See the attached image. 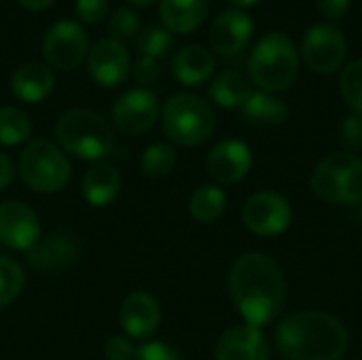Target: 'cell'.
I'll use <instances>...</instances> for the list:
<instances>
[{
	"label": "cell",
	"mask_w": 362,
	"mask_h": 360,
	"mask_svg": "<svg viewBox=\"0 0 362 360\" xmlns=\"http://www.w3.org/2000/svg\"><path fill=\"white\" fill-rule=\"evenodd\" d=\"M227 195L216 185H202L193 191L189 199V212L199 223H214L225 212Z\"/></svg>",
	"instance_id": "25"
},
{
	"label": "cell",
	"mask_w": 362,
	"mask_h": 360,
	"mask_svg": "<svg viewBox=\"0 0 362 360\" xmlns=\"http://www.w3.org/2000/svg\"><path fill=\"white\" fill-rule=\"evenodd\" d=\"M172 70L182 85H202L214 72V57L206 47L189 45L176 53Z\"/></svg>",
	"instance_id": "20"
},
{
	"label": "cell",
	"mask_w": 362,
	"mask_h": 360,
	"mask_svg": "<svg viewBox=\"0 0 362 360\" xmlns=\"http://www.w3.org/2000/svg\"><path fill=\"white\" fill-rule=\"evenodd\" d=\"M119 320L129 337L146 339L157 331L161 320V310L153 295L144 291H136L123 301L119 310Z\"/></svg>",
	"instance_id": "17"
},
{
	"label": "cell",
	"mask_w": 362,
	"mask_h": 360,
	"mask_svg": "<svg viewBox=\"0 0 362 360\" xmlns=\"http://www.w3.org/2000/svg\"><path fill=\"white\" fill-rule=\"evenodd\" d=\"M174 38L172 32L165 30L163 25H146L136 34V45L146 57H161L170 51Z\"/></svg>",
	"instance_id": "29"
},
{
	"label": "cell",
	"mask_w": 362,
	"mask_h": 360,
	"mask_svg": "<svg viewBox=\"0 0 362 360\" xmlns=\"http://www.w3.org/2000/svg\"><path fill=\"white\" fill-rule=\"evenodd\" d=\"M235 6H250V4H255V2H259V0H231Z\"/></svg>",
	"instance_id": "40"
},
{
	"label": "cell",
	"mask_w": 362,
	"mask_h": 360,
	"mask_svg": "<svg viewBox=\"0 0 362 360\" xmlns=\"http://www.w3.org/2000/svg\"><path fill=\"white\" fill-rule=\"evenodd\" d=\"M159 13L165 30L174 34H187L204 23L208 0H161Z\"/></svg>",
	"instance_id": "19"
},
{
	"label": "cell",
	"mask_w": 362,
	"mask_h": 360,
	"mask_svg": "<svg viewBox=\"0 0 362 360\" xmlns=\"http://www.w3.org/2000/svg\"><path fill=\"white\" fill-rule=\"evenodd\" d=\"M23 282H25L23 267L15 259L0 255V308L13 303L19 297Z\"/></svg>",
	"instance_id": "28"
},
{
	"label": "cell",
	"mask_w": 362,
	"mask_h": 360,
	"mask_svg": "<svg viewBox=\"0 0 362 360\" xmlns=\"http://www.w3.org/2000/svg\"><path fill=\"white\" fill-rule=\"evenodd\" d=\"M216 360H272V348L261 329L238 325L225 331L216 344Z\"/></svg>",
	"instance_id": "15"
},
{
	"label": "cell",
	"mask_w": 362,
	"mask_h": 360,
	"mask_svg": "<svg viewBox=\"0 0 362 360\" xmlns=\"http://www.w3.org/2000/svg\"><path fill=\"white\" fill-rule=\"evenodd\" d=\"M40 240L38 214L23 202L8 199L0 204V244L13 250H30Z\"/></svg>",
	"instance_id": "12"
},
{
	"label": "cell",
	"mask_w": 362,
	"mask_h": 360,
	"mask_svg": "<svg viewBox=\"0 0 362 360\" xmlns=\"http://www.w3.org/2000/svg\"><path fill=\"white\" fill-rule=\"evenodd\" d=\"M127 2H132V4H136V6H148L153 0H127Z\"/></svg>",
	"instance_id": "41"
},
{
	"label": "cell",
	"mask_w": 362,
	"mask_h": 360,
	"mask_svg": "<svg viewBox=\"0 0 362 360\" xmlns=\"http://www.w3.org/2000/svg\"><path fill=\"white\" fill-rule=\"evenodd\" d=\"M15 178V163L8 155L0 153V191H4Z\"/></svg>",
	"instance_id": "38"
},
{
	"label": "cell",
	"mask_w": 362,
	"mask_h": 360,
	"mask_svg": "<svg viewBox=\"0 0 362 360\" xmlns=\"http://www.w3.org/2000/svg\"><path fill=\"white\" fill-rule=\"evenodd\" d=\"M89 53V38L81 23L64 19L51 25L42 38L45 59L59 70H74Z\"/></svg>",
	"instance_id": "9"
},
{
	"label": "cell",
	"mask_w": 362,
	"mask_h": 360,
	"mask_svg": "<svg viewBox=\"0 0 362 360\" xmlns=\"http://www.w3.org/2000/svg\"><path fill=\"white\" fill-rule=\"evenodd\" d=\"M301 51L305 64L314 72L329 74L344 64L348 53V42L344 32L335 23H316L308 30Z\"/></svg>",
	"instance_id": "10"
},
{
	"label": "cell",
	"mask_w": 362,
	"mask_h": 360,
	"mask_svg": "<svg viewBox=\"0 0 362 360\" xmlns=\"http://www.w3.org/2000/svg\"><path fill=\"white\" fill-rule=\"evenodd\" d=\"M176 166V151L170 144H151L142 157L140 168L148 178H163Z\"/></svg>",
	"instance_id": "27"
},
{
	"label": "cell",
	"mask_w": 362,
	"mask_h": 360,
	"mask_svg": "<svg viewBox=\"0 0 362 360\" xmlns=\"http://www.w3.org/2000/svg\"><path fill=\"white\" fill-rule=\"evenodd\" d=\"M134 354H136L134 344L121 335H112L104 346V356L108 360H132Z\"/></svg>",
	"instance_id": "35"
},
{
	"label": "cell",
	"mask_w": 362,
	"mask_h": 360,
	"mask_svg": "<svg viewBox=\"0 0 362 360\" xmlns=\"http://www.w3.org/2000/svg\"><path fill=\"white\" fill-rule=\"evenodd\" d=\"M248 72L263 91L291 87L299 72V53L295 42L282 32L265 34L250 53Z\"/></svg>",
	"instance_id": "4"
},
{
	"label": "cell",
	"mask_w": 362,
	"mask_h": 360,
	"mask_svg": "<svg viewBox=\"0 0 362 360\" xmlns=\"http://www.w3.org/2000/svg\"><path fill=\"white\" fill-rule=\"evenodd\" d=\"M55 136L66 153L87 161L110 155L115 146L112 127L89 108H72L64 112L57 121Z\"/></svg>",
	"instance_id": "3"
},
{
	"label": "cell",
	"mask_w": 362,
	"mask_h": 360,
	"mask_svg": "<svg viewBox=\"0 0 362 360\" xmlns=\"http://www.w3.org/2000/svg\"><path fill=\"white\" fill-rule=\"evenodd\" d=\"M121 191V174L110 163H95L83 176V197L91 206H108Z\"/></svg>",
	"instance_id": "21"
},
{
	"label": "cell",
	"mask_w": 362,
	"mask_h": 360,
	"mask_svg": "<svg viewBox=\"0 0 362 360\" xmlns=\"http://www.w3.org/2000/svg\"><path fill=\"white\" fill-rule=\"evenodd\" d=\"M159 115V102L148 89H129L112 106V123L121 134H146Z\"/></svg>",
	"instance_id": "11"
},
{
	"label": "cell",
	"mask_w": 362,
	"mask_h": 360,
	"mask_svg": "<svg viewBox=\"0 0 362 360\" xmlns=\"http://www.w3.org/2000/svg\"><path fill=\"white\" fill-rule=\"evenodd\" d=\"M17 2L28 11H45L47 6L53 4V0H17Z\"/></svg>",
	"instance_id": "39"
},
{
	"label": "cell",
	"mask_w": 362,
	"mask_h": 360,
	"mask_svg": "<svg viewBox=\"0 0 362 360\" xmlns=\"http://www.w3.org/2000/svg\"><path fill=\"white\" fill-rule=\"evenodd\" d=\"M132 360H180V354L163 342H148L136 350Z\"/></svg>",
	"instance_id": "34"
},
{
	"label": "cell",
	"mask_w": 362,
	"mask_h": 360,
	"mask_svg": "<svg viewBox=\"0 0 362 360\" xmlns=\"http://www.w3.org/2000/svg\"><path fill=\"white\" fill-rule=\"evenodd\" d=\"M138 25H140V19L138 15L127 8V6H121L117 8L110 19H108V32L112 34V38L121 40V38H129L138 32Z\"/></svg>",
	"instance_id": "31"
},
{
	"label": "cell",
	"mask_w": 362,
	"mask_h": 360,
	"mask_svg": "<svg viewBox=\"0 0 362 360\" xmlns=\"http://www.w3.org/2000/svg\"><path fill=\"white\" fill-rule=\"evenodd\" d=\"M74 13L83 23H98L108 13V0H76Z\"/></svg>",
	"instance_id": "32"
},
{
	"label": "cell",
	"mask_w": 362,
	"mask_h": 360,
	"mask_svg": "<svg viewBox=\"0 0 362 360\" xmlns=\"http://www.w3.org/2000/svg\"><path fill=\"white\" fill-rule=\"evenodd\" d=\"M252 166V151L242 140H223L208 155V172L221 185L242 180Z\"/></svg>",
	"instance_id": "16"
},
{
	"label": "cell",
	"mask_w": 362,
	"mask_h": 360,
	"mask_svg": "<svg viewBox=\"0 0 362 360\" xmlns=\"http://www.w3.org/2000/svg\"><path fill=\"white\" fill-rule=\"evenodd\" d=\"M244 115L255 123L280 125L288 119V106L284 100L272 95L269 91H252V95L242 106Z\"/></svg>",
	"instance_id": "24"
},
{
	"label": "cell",
	"mask_w": 362,
	"mask_h": 360,
	"mask_svg": "<svg viewBox=\"0 0 362 360\" xmlns=\"http://www.w3.org/2000/svg\"><path fill=\"white\" fill-rule=\"evenodd\" d=\"M76 257V246L68 236H49L47 240H38L36 246L28 250V261L38 272L59 269L68 265Z\"/></svg>",
	"instance_id": "22"
},
{
	"label": "cell",
	"mask_w": 362,
	"mask_h": 360,
	"mask_svg": "<svg viewBox=\"0 0 362 360\" xmlns=\"http://www.w3.org/2000/svg\"><path fill=\"white\" fill-rule=\"evenodd\" d=\"M229 293L246 325L261 329L280 314L286 297V280L272 257L246 252L231 265Z\"/></svg>",
	"instance_id": "1"
},
{
	"label": "cell",
	"mask_w": 362,
	"mask_h": 360,
	"mask_svg": "<svg viewBox=\"0 0 362 360\" xmlns=\"http://www.w3.org/2000/svg\"><path fill=\"white\" fill-rule=\"evenodd\" d=\"M19 174L30 189L57 193L70 180V163L53 142L34 140L19 155Z\"/></svg>",
	"instance_id": "7"
},
{
	"label": "cell",
	"mask_w": 362,
	"mask_h": 360,
	"mask_svg": "<svg viewBox=\"0 0 362 360\" xmlns=\"http://www.w3.org/2000/svg\"><path fill=\"white\" fill-rule=\"evenodd\" d=\"M327 19H341L350 6V0H316Z\"/></svg>",
	"instance_id": "37"
},
{
	"label": "cell",
	"mask_w": 362,
	"mask_h": 360,
	"mask_svg": "<svg viewBox=\"0 0 362 360\" xmlns=\"http://www.w3.org/2000/svg\"><path fill=\"white\" fill-rule=\"evenodd\" d=\"M255 23L240 8L223 11L210 28V45L223 57H233L246 49L252 38Z\"/></svg>",
	"instance_id": "14"
},
{
	"label": "cell",
	"mask_w": 362,
	"mask_h": 360,
	"mask_svg": "<svg viewBox=\"0 0 362 360\" xmlns=\"http://www.w3.org/2000/svg\"><path fill=\"white\" fill-rule=\"evenodd\" d=\"M32 123L17 106H0V144L15 146L30 138Z\"/></svg>",
	"instance_id": "26"
},
{
	"label": "cell",
	"mask_w": 362,
	"mask_h": 360,
	"mask_svg": "<svg viewBox=\"0 0 362 360\" xmlns=\"http://www.w3.org/2000/svg\"><path fill=\"white\" fill-rule=\"evenodd\" d=\"M244 225L261 236V238H274L288 229L293 223V208L286 197L274 191H259L250 195L242 208Z\"/></svg>",
	"instance_id": "8"
},
{
	"label": "cell",
	"mask_w": 362,
	"mask_h": 360,
	"mask_svg": "<svg viewBox=\"0 0 362 360\" xmlns=\"http://www.w3.org/2000/svg\"><path fill=\"white\" fill-rule=\"evenodd\" d=\"M161 125L174 144L197 146L212 136L216 115L204 98L195 93H176L161 110Z\"/></svg>",
	"instance_id": "5"
},
{
	"label": "cell",
	"mask_w": 362,
	"mask_h": 360,
	"mask_svg": "<svg viewBox=\"0 0 362 360\" xmlns=\"http://www.w3.org/2000/svg\"><path fill=\"white\" fill-rule=\"evenodd\" d=\"M361 219H362V208H361Z\"/></svg>",
	"instance_id": "42"
},
{
	"label": "cell",
	"mask_w": 362,
	"mask_h": 360,
	"mask_svg": "<svg viewBox=\"0 0 362 360\" xmlns=\"http://www.w3.org/2000/svg\"><path fill=\"white\" fill-rule=\"evenodd\" d=\"M159 74H161V68H159V64H157V59L155 57H140L138 62H136V66H134V79L140 83V85H151V83H155L157 79H159Z\"/></svg>",
	"instance_id": "36"
},
{
	"label": "cell",
	"mask_w": 362,
	"mask_h": 360,
	"mask_svg": "<svg viewBox=\"0 0 362 360\" xmlns=\"http://www.w3.org/2000/svg\"><path fill=\"white\" fill-rule=\"evenodd\" d=\"M312 191L327 204L362 202V159L346 151L327 155L312 172Z\"/></svg>",
	"instance_id": "6"
},
{
	"label": "cell",
	"mask_w": 362,
	"mask_h": 360,
	"mask_svg": "<svg viewBox=\"0 0 362 360\" xmlns=\"http://www.w3.org/2000/svg\"><path fill=\"white\" fill-rule=\"evenodd\" d=\"M210 95L218 106L235 108V106H244V102L252 95V89H250V83L246 81V76L242 72L225 70L212 79Z\"/></svg>",
	"instance_id": "23"
},
{
	"label": "cell",
	"mask_w": 362,
	"mask_h": 360,
	"mask_svg": "<svg viewBox=\"0 0 362 360\" xmlns=\"http://www.w3.org/2000/svg\"><path fill=\"white\" fill-rule=\"evenodd\" d=\"M339 89L344 100L352 106V110L362 112V59H354L344 68Z\"/></svg>",
	"instance_id": "30"
},
{
	"label": "cell",
	"mask_w": 362,
	"mask_h": 360,
	"mask_svg": "<svg viewBox=\"0 0 362 360\" xmlns=\"http://www.w3.org/2000/svg\"><path fill=\"white\" fill-rule=\"evenodd\" d=\"M276 346L284 360H341L348 350V331L327 312H297L278 325Z\"/></svg>",
	"instance_id": "2"
},
{
	"label": "cell",
	"mask_w": 362,
	"mask_h": 360,
	"mask_svg": "<svg viewBox=\"0 0 362 360\" xmlns=\"http://www.w3.org/2000/svg\"><path fill=\"white\" fill-rule=\"evenodd\" d=\"M55 87V76L49 66L40 62L21 64L11 76V91L21 102H40L45 100Z\"/></svg>",
	"instance_id": "18"
},
{
	"label": "cell",
	"mask_w": 362,
	"mask_h": 360,
	"mask_svg": "<svg viewBox=\"0 0 362 360\" xmlns=\"http://www.w3.org/2000/svg\"><path fill=\"white\" fill-rule=\"evenodd\" d=\"M341 142L350 149H362V112H350L341 121Z\"/></svg>",
	"instance_id": "33"
},
{
	"label": "cell",
	"mask_w": 362,
	"mask_h": 360,
	"mask_svg": "<svg viewBox=\"0 0 362 360\" xmlns=\"http://www.w3.org/2000/svg\"><path fill=\"white\" fill-rule=\"evenodd\" d=\"M91 79L102 87H117L129 72V53L117 38H100L87 53Z\"/></svg>",
	"instance_id": "13"
}]
</instances>
